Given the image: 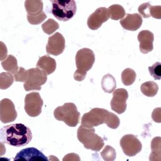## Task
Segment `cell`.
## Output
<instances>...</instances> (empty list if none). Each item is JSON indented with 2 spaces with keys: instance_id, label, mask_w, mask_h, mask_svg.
<instances>
[{
  "instance_id": "83f0119b",
  "label": "cell",
  "mask_w": 161,
  "mask_h": 161,
  "mask_svg": "<svg viewBox=\"0 0 161 161\" xmlns=\"http://www.w3.org/2000/svg\"><path fill=\"white\" fill-rule=\"evenodd\" d=\"M47 16L44 11L36 15L27 14L28 21L31 25H38L43 22L47 18Z\"/></svg>"
},
{
  "instance_id": "6da1fadb",
  "label": "cell",
  "mask_w": 161,
  "mask_h": 161,
  "mask_svg": "<svg viewBox=\"0 0 161 161\" xmlns=\"http://www.w3.org/2000/svg\"><path fill=\"white\" fill-rule=\"evenodd\" d=\"M31 130L21 123L10 124L1 128L0 139L1 143L13 147H23L32 140Z\"/></svg>"
},
{
  "instance_id": "8992f818",
  "label": "cell",
  "mask_w": 161,
  "mask_h": 161,
  "mask_svg": "<svg viewBox=\"0 0 161 161\" xmlns=\"http://www.w3.org/2000/svg\"><path fill=\"white\" fill-rule=\"evenodd\" d=\"M52 3V14L58 20L67 21L70 19L77 11L76 3L74 0L70 1H50Z\"/></svg>"
},
{
  "instance_id": "f1b7e54d",
  "label": "cell",
  "mask_w": 161,
  "mask_h": 161,
  "mask_svg": "<svg viewBox=\"0 0 161 161\" xmlns=\"http://www.w3.org/2000/svg\"><path fill=\"white\" fill-rule=\"evenodd\" d=\"M148 70L150 75L155 79L160 80L161 77V64L160 62H156L152 66L148 67Z\"/></svg>"
},
{
  "instance_id": "1f68e13d",
  "label": "cell",
  "mask_w": 161,
  "mask_h": 161,
  "mask_svg": "<svg viewBox=\"0 0 161 161\" xmlns=\"http://www.w3.org/2000/svg\"><path fill=\"white\" fill-rule=\"evenodd\" d=\"M150 16L154 18L160 19V18H161V6H153L151 5Z\"/></svg>"
},
{
  "instance_id": "5bb4252c",
  "label": "cell",
  "mask_w": 161,
  "mask_h": 161,
  "mask_svg": "<svg viewBox=\"0 0 161 161\" xmlns=\"http://www.w3.org/2000/svg\"><path fill=\"white\" fill-rule=\"evenodd\" d=\"M14 160H48L45 155L34 147L26 148L21 150L16 155Z\"/></svg>"
},
{
  "instance_id": "4316f807",
  "label": "cell",
  "mask_w": 161,
  "mask_h": 161,
  "mask_svg": "<svg viewBox=\"0 0 161 161\" xmlns=\"http://www.w3.org/2000/svg\"><path fill=\"white\" fill-rule=\"evenodd\" d=\"M101 156L106 161H113L116 157V150L109 145H106L101 152Z\"/></svg>"
},
{
  "instance_id": "484cf974",
  "label": "cell",
  "mask_w": 161,
  "mask_h": 161,
  "mask_svg": "<svg viewBox=\"0 0 161 161\" xmlns=\"http://www.w3.org/2000/svg\"><path fill=\"white\" fill-rule=\"evenodd\" d=\"M59 25L58 23L55 21L53 19H48L47 21H45L44 23L42 25V28L44 33L51 35L53 33H54L57 29H58Z\"/></svg>"
},
{
  "instance_id": "44dd1931",
  "label": "cell",
  "mask_w": 161,
  "mask_h": 161,
  "mask_svg": "<svg viewBox=\"0 0 161 161\" xmlns=\"http://www.w3.org/2000/svg\"><path fill=\"white\" fill-rule=\"evenodd\" d=\"M141 92L146 96L153 97L158 90V86L153 81H148L143 83L140 86Z\"/></svg>"
},
{
  "instance_id": "52a82bcc",
  "label": "cell",
  "mask_w": 161,
  "mask_h": 161,
  "mask_svg": "<svg viewBox=\"0 0 161 161\" xmlns=\"http://www.w3.org/2000/svg\"><path fill=\"white\" fill-rule=\"evenodd\" d=\"M47 74L39 68H31L28 70V78L23 87L26 91L40 90L42 86L47 80Z\"/></svg>"
},
{
  "instance_id": "7a4b0ae2",
  "label": "cell",
  "mask_w": 161,
  "mask_h": 161,
  "mask_svg": "<svg viewBox=\"0 0 161 161\" xmlns=\"http://www.w3.org/2000/svg\"><path fill=\"white\" fill-rule=\"evenodd\" d=\"M103 123L112 129L117 128L120 123L119 118L113 113L103 108H95L84 113L81 119V125L86 127L97 126Z\"/></svg>"
},
{
  "instance_id": "9c48e42d",
  "label": "cell",
  "mask_w": 161,
  "mask_h": 161,
  "mask_svg": "<svg viewBox=\"0 0 161 161\" xmlns=\"http://www.w3.org/2000/svg\"><path fill=\"white\" fill-rule=\"evenodd\" d=\"M119 143L124 153L129 157L136 155L142 148L141 142L133 135L129 134L123 136Z\"/></svg>"
},
{
  "instance_id": "ac0fdd59",
  "label": "cell",
  "mask_w": 161,
  "mask_h": 161,
  "mask_svg": "<svg viewBox=\"0 0 161 161\" xmlns=\"http://www.w3.org/2000/svg\"><path fill=\"white\" fill-rule=\"evenodd\" d=\"M25 7L27 14L36 15L43 12V2L38 0H27L25 2Z\"/></svg>"
},
{
  "instance_id": "277c9868",
  "label": "cell",
  "mask_w": 161,
  "mask_h": 161,
  "mask_svg": "<svg viewBox=\"0 0 161 161\" xmlns=\"http://www.w3.org/2000/svg\"><path fill=\"white\" fill-rule=\"evenodd\" d=\"M77 135L79 141L87 149L98 152L104 145V140L95 133L93 127L89 128L81 125L77 130Z\"/></svg>"
},
{
  "instance_id": "4fadbf2b",
  "label": "cell",
  "mask_w": 161,
  "mask_h": 161,
  "mask_svg": "<svg viewBox=\"0 0 161 161\" xmlns=\"http://www.w3.org/2000/svg\"><path fill=\"white\" fill-rule=\"evenodd\" d=\"M65 46L64 37L61 33L56 32L48 38L46 51L48 54L57 56L64 52Z\"/></svg>"
},
{
  "instance_id": "d6986e66",
  "label": "cell",
  "mask_w": 161,
  "mask_h": 161,
  "mask_svg": "<svg viewBox=\"0 0 161 161\" xmlns=\"http://www.w3.org/2000/svg\"><path fill=\"white\" fill-rule=\"evenodd\" d=\"M101 87L104 92L107 93L113 92L116 87L114 77L109 74L104 75L101 80Z\"/></svg>"
},
{
  "instance_id": "9a60e30c",
  "label": "cell",
  "mask_w": 161,
  "mask_h": 161,
  "mask_svg": "<svg viewBox=\"0 0 161 161\" xmlns=\"http://www.w3.org/2000/svg\"><path fill=\"white\" fill-rule=\"evenodd\" d=\"M154 36L149 30H142L138 35V40L140 42V51L142 53H148L153 50Z\"/></svg>"
},
{
  "instance_id": "d4e9b609",
  "label": "cell",
  "mask_w": 161,
  "mask_h": 161,
  "mask_svg": "<svg viewBox=\"0 0 161 161\" xmlns=\"http://www.w3.org/2000/svg\"><path fill=\"white\" fill-rule=\"evenodd\" d=\"M151 148L152 153L150 155V160H155L156 156L160 158V137H155L152 140Z\"/></svg>"
},
{
  "instance_id": "7c38bea8",
  "label": "cell",
  "mask_w": 161,
  "mask_h": 161,
  "mask_svg": "<svg viewBox=\"0 0 161 161\" xmlns=\"http://www.w3.org/2000/svg\"><path fill=\"white\" fill-rule=\"evenodd\" d=\"M17 118L14 105L9 99L5 98L0 102V119L3 123L13 121Z\"/></svg>"
},
{
  "instance_id": "7402d4cb",
  "label": "cell",
  "mask_w": 161,
  "mask_h": 161,
  "mask_svg": "<svg viewBox=\"0 0 161 161\" xmlns=\"http://www.w3.org/2000/svg\"><path fill=\"white\" fill-rule=\"evenodd\" d=\"M109 16L113 20H118L122 19L125 15V11L123 7L119 4H113L108 8Z\"/></svg>"
},
{
  "instance_id": "ba28073f",
  "label": "cell",
  "mask_w": 161,
  "mask_h": 161,
  "mask_svg": "<svg viewBox=\"0 0 161 161\" xmlns=\"http://www.w3.org/2000/svg\"><path fill=\"white\" fill-rule=\"evenodd\" d=\"M43 101L38 92L27 94L25 98V110L31 117L38 116L42 112Z\"/></svg>"
},
{
  "instance_id": "5b68a950",
  "label": "cell",
  "mask_w": 161,
  "mask_h": 161,
  "mask_svg": "<svg viewBox=\"0 0 161 161\" xmlns=\"http://www.w3.org/2000/svg\"><path fill=\"white\" fill-rule=\"evenodd\" d=\"M53 115L58 121H64L70 127H75L80 120V113L75 104L72 103H66L57 107L54 110Z\"/></svg>"
},
{
  "instance_id": "30bf717a",
  "label": "cell",
  "mask_w": 161,
  "mask_h": 161,
  "mask_svg": "<svg viewBox=\"0 0 161 161\" xmlns=\"http://www.w3.org/2000/svg\"><path fill=\"white\" fill-rule=\"evenodd\" d=\"M128 97V93L125 89L119 88L114 90L113 93V98L110 102L112 110L118 114L124 113L126 109Z\"/></svg>"
},
{
  "instance_id": "2e32d148",
  "label": "cell",
  "mask_w": 161,
  "mask_h": 161,
  "mask_svg": "<svg viewBox=\"0 0 161 161\" xmlns=\"http://www.w3.org/2000/svg\"><path fill=\"white\" fill-rule=\"evenodd\" d=\"M142 18L138 13H127L126 17L119 21L121 26L124 29L129 31L137 30L142 26Z\"/></svg>"
},
{
  "instance_id": "4dcf8cb0",
  "label": "cell",
  "mask_w": 161,
  "mask_h": 161,
  "mask_svg": "<svg viewBox=\"0 0 161 161\" xmlns=\"http://www.w3.org/2000/svg\"><path fill=\"white\" fill-rule=\"evenodd\" d=\"M16 82H26L28 78V70H25L23 67H19L18 70L14 74Z\"/></svg>"
},
{
  "instance_id": "603a6c76",
  "label": "cell",
  "mask_w": 161,
  "mask_h": 161,
  "mask_svg": "<svg viewBox=\"0 0 161 161\" xmlns=\"http://www.w3.org/2000/svg\"><path fill=\"white\" fill-rule=\"evenodd\" d=\"M136 72L130 68L125 69L121 73V80L125 86H130L135 80Z\"/></svg>"
},
{
  "instance_id": "8fae6325",
  "label": "cell",
  "mask_w": 161,
  "mask_h": 161,
  "mask_svg": "<svg viewBox=\"0 0 161 161\" xmlns=\"http://www.w3.org/2000/svg\"><path fill=\"white\" fill-rule=\"evenodd\" d=\"M109 18L108 9L104 7H101L97 8L89 16L87 24L90 29L96 30L100 28L102 24L107 21Z\"/></svg>"
},
{
  "instance_id": "e0dca14e",
  "label": "cell",
  "mask_w": 161,
  "mask_h": 161,
  "mask_svg": "<svg viewBox=\"0 0 161 161\" xmlns=\"http://www.w3.org/2000/svg\"><path fill=\"white\" fill-rule=\"evenodd\" d=\"M56 61L48 55H44L39 58L36 67L43 70L47 75L53 73L56 69Z\"/></svg>"
},
{
  "instance_id": "cb8c5ba5",
  "label": "cell",
  "mask_w": 161,
  "mask_h": 161,
  "mask_svg": "<svg viewBox=\"0 0 161 161\" xmlns=\"http://www.w3.org/2000/svg\"><path fill=\"white\" fill-rule=\"evenodd\" d=\"M14 82L13 75L10 72H2L0 74V88L6 89L9 87Z\"/></svg>"
},
{
  "instance_id": "ffe728a7",
  "label": "cell",
  "mask_w": 161,
  "mask_h": 161,
  "mask_svg": "<svg viewBox=\"0 0 161 161\" xmlns=\"http://www.w3.org/2000/svg\"><path fill=\"white\" fill-rule=\"evenodd\" d=\"M1 65L5 70L13 74L19 69L17 59L12 55H9L6 59L2 61Z\"/></svg>"
},
{
  "instance_id": "3957f363",
  "label": "cell",
  "mask_w": 161,
  "mask_h": 161,
  "mask_svg": "<svg viewBox=\"0 0 161 161\" xmlns=\"http://www.w3.org/2000/svg\"><path fill=\"white\" fill-rule=\"evenodd\" d=\"M95 62V55L93 51L87 48L78 50L75 55L77 70L74 72V78L77 81H82L86 76Z\"/></svg>"
},
{
  "instance_id": "f546056e",
  "label": "cell",
  "mask_w": 161,
  "mask_h": 161,
  "mask_svg": "<svg viewBox=\"0 0 161 161\" xmlns=\"http://www.w3.org/2000/svg\"><path fill=\"white\" fill-rule=\"evenodd\" d=\"M150 9L151 5L148 3H145L139 6L138 11L140 14L141 17L144 18H147L150 17Z\"/></svg>"
}]
</instances>
